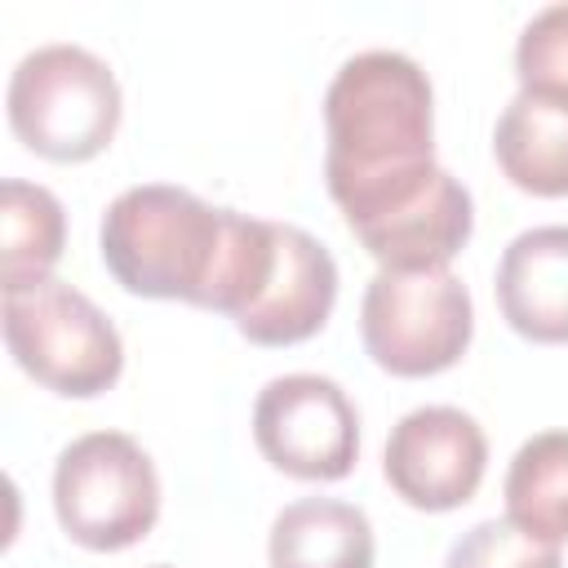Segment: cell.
Returning <instances> with one entry per match:
<instances>
[{
	"instance_id": "5bb4252c",
	"label": "cell",
	"mask_w": 568,
	"mask_h": 568,
	"mask_svg": "<svg viewBox=\"0 0 568 568\" xmlns=\"http://www.w3.org/2000/svg\"><path fill=\"white\" fill-rule=\"evenodd\" d=\"M62 244H67L62 200L40 182L4 178V186H0V280H4V293L53 280Z\"/></svg>"
},
{
	"instance_id": "277c9868",
	"label": "cell",
	"mask_w": 568,
	"mask_h": 568,
	"mask_svg": "<svg viewBox=\"0 0 568 568\" xmlns=\"http://www.w3.org/2000/svg\"><path fill=\"white\" fill-rule=\"evenodd\" d=\"M0 328L13 364L67 399H93L124 373V342L93 297L67 280L4 293Z\"/></svg>"
},
{
	"instance_id": "ba28073f",
	"label": "cell",
	"mask_w": 568,
	"mask_h": 568,
	"mask_svg": "<svg viewBox=\"0 0 568 568\" xmlns=\"http://www.w3.org/2000/svg\"><path fill=\"white\" fill-rule=\"evenodd\" d=\"M382 470L413 510H457L479 493L488 470L484 426L453 404L413 408L390 426Z\"/></svg>"
},
{
	"instance_id": "8992f818",
	"label": "cell",
	"mask_w": 568,
	"mask_h": 568,
	"mask_svg": "<svg viewBox=\"0 0 568 568\" xmlns=\"http://www.w3.org/2000/svg\"><path fill=\"white\" fill-rule=\"evenodd\" d=\"M359 337L390 377H435L475 337L470 288L448 271H377L359 302Z\"/></svg>"
},
{
	"instance_id": "7a4b0ae2",
	"label": "cell",
	"mask_w": 568,
	"mask_h": 568,
	"mask_svg": "<svg viewBox=\"0 0 568 568\" xmlns=\"http://www.w3.org/2000/svg\"><path fill=\"white\" fill-rule=\"evenodd\" d=\"M324 182L351 235L408 209L439 178L435 93L408 53L346 58L324 93Z\"/></svg>"
},
{
	"instance_id": "9a60e30c",
	"label": "cell",
	"mask_w": 568,
	"mask_h": 568,
	"mask_svg": "<svg viewBox=\"0 0 568 568\" xmlns=\"http://www.w3.org/2000/svg\"><path fill=\"white\" fill-rule=\"evenodd\" d=\"M506 519L537 541H568V430H541L506 466Z\"/></svg>"
},
{
	"instance_id": "6da1fadb",
	"label": "cell",
	"mask_w": 568,
	"mask_h": 568,
	"mask_svg": "<svg viewBox=\"0 0 568 568\" xmlns=\"http://www.w3.org/2000/svg\"><path fill=\"white\" fill-rule=\"evenodd\" d=\"M98 244L120 288L231 320L257 302L275 266V222L209 204L169 182L120 191L102 213Z\"/></svg>"
},
{
	"instance_id": "52a82bcc",
	"label": "cell",
	"mask_w": 568,
	"mask_h": 568,
	"mask_svg": "<svg viewBox=\"0 0 568 568\" xmlns=\"http://www.w3.org/2000/svg\"><path fill=\"white\" fill-rule=\"evenodd\" d=\"M253 439L275 470L328 484L359 457V413L333 377L284 373L257 390Z\"/></svg>"
},
{
	"instance_id": "3957f363",
	"label": "cell",
	"mask_w": 568,
	"mask_h": 568,
	"mask_svg": "<svg viewBox=\"0 0 568 568\" xmlns=\"http://www.w3.org/2000/svg\"><path fill=\"white\" fill-rule=\"evenodd\" d=\"M9 124L44 160L80 164L111 146L120 129V80L84 44H40L9 75Z\"/></svg>"
},
{
	"instance_id": "ac0fdd59",
	"label": "cell",
	"mask_w": 568,
	"mask_h": 568,
	"mask_svg": "<svg viewBox=\"0 0 568 568\" xmlns=\"http://www.w3.org/2000/svg\"><path fill=\"white\" fill-rule=\"evenodd\" d=\"M151 568H169V564H151Z\"/></svg>"
},
{
	"instance_id": "8fae6325",
	"label": "cell",
	"mask_w": 568,
	"mask_h": 568,
	"mask_svg": "<svg viewBox=\"0 0 568 568\" xmlns=\"http://www.w3.org/2000/svg\"><path fill=\"white\" fill-rule=\"evenodd\" d=\"M470 231H475L470 191L448 169H439V178L422 200L359 231L355 240L382 271H439L466 248Z\"/></svg>"
},
{
	"instance_id": "30bf717a",
	"label": "cell",
	"mask_w": 568,
	"mask_h": 568,
	"mask_svg": "<svg viewBox=\"0 0 568 568\" xmlns=\"http://www.w3.org/2000/svg\"><path fill=\"white\" fill-rule=\"evenodd\" d=\"M501 320L541 346L568 342V226L519 231L497 262Z\"/></svg>"
},
{
	"instance_id": "2e32d148",
	"label": "cell",
	"mask_w": 568,
	"mask_h": 568,
	"mask_svg": "<svg viewBox=\"0 0 568 568\" xmlns=\"http://www.w3.org/2000/svg\"><path fill=\"white\" fill-rule=\"evenodd\" d=\"M519 93L568 106V4H550L528 18L515 44Z\"/></svg>"
},
{
	"instance_id": "e0dca14e",
	"label": "cell",
	"mask_w": 568,
	"mask_h": 568,
	"mask_svg": "<svg viewBox=\"0 0 568 568\" xmlns=\"http://www.w3.org/2000/svg\"><path fill=\"white\" fill-rule=\"evenodd\" d=\"M444 568H564L559 546L528 537L510 519H479L453 546Z\"/></svg>"
},
{
	"instance_id": "7c38bea8",
	"label": "cell",
	"mask_w": 568,
	"mask_h": 568,
	"mask_svg": "<svg viewBox=\"0 0 568 568\" xmlns=\"http://www.w3.org/2000/svg\"><path fill=\"white\" fill-rule=\"evenodd\" d=\"M271 568H373L377 541L359 506L337 497L288 501L266 541Z\"/></svg>"
},
{
	"instance_id": "9c48e42d",
	"label": "cell",
	"mask_w": 568,
	"mask_h": 568,
	"mask_svg": "<svg viewBox=\"0 0 568 568\" xmlns=\"http://www.w3.org/2000/svg\"><path fill=\"white\" fill-rule=\"evenodd\" d=\"M337 302V262L302 226L275 222V266L257 302L235 320L253 346H297L315 337Z\"/></svg>"
},
{
	"instance_id": "4fadbf2b",
	"label": "cell",
	"mask_w": 568,
	"mask_h": 568,
	"mask_svg": "<svg viewBox=\"0 0 568 568\" xmlns=\"http://www.w3.org/2000/svg\"><path fill=\"white\" fill-rule=\"evenodd\" d=\"M493 155L510 186L564 200L568 195V106L515 93L493 129Z\"/></svg>"
},
{
	"instance_id": "5b68a950",
	"label": "cell",
	"mask_w": 568,
	"mask_h": 568,
	"mask_svg": "<svg viewBox=\"0 0 568 568\" xmlns=\"http://www.w3.org/2000/svg\"><path fill=\"white\" fill-rule=\"evenodd\" d=\"M53 515L84 550H124L160 519V475L124 430H89L58 453Z\"/></svg>"
}]
</instances>
